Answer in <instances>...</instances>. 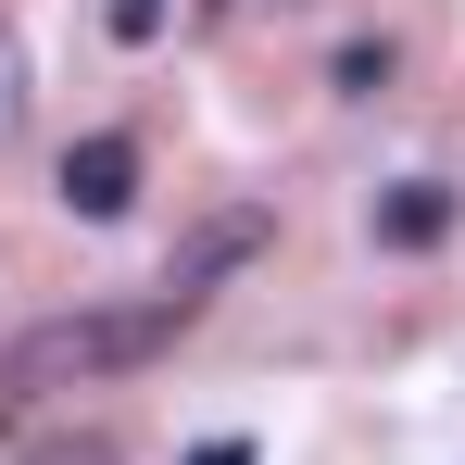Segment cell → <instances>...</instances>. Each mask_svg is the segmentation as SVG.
<instances>
[{"label":"cell","mask_w":465,"mask_h":465,"mask_svg":"<svg viewBox=\"0 0 465 465\" xmlns=\"http://www.w3.org/2000/svg\"><path fill=\"white\" fill-rule=\"evenodd\" d=\"M64 202H76L88 227H114V214L139 202V139H114V126L76 139V152H64Z\"/></svg>","instance_id":"3"},{"label":"cell","mask_w":465,"mask_h":465,"mask_svg":"<svg viewBox=\"0 0 465 465\" xmlns=\"http://www.w3.org/2000/svg\"><path fill=\"white\" fill-rule=\"evenodd\" d=\"M189 465H252V440H202V453H189Z\"/></svg>","instance_id":"6"},{"label":"cell","mask_w":465,"mask_h":465,"mask_svg":"<svg viewBox=\"0 0 465 465\" xmlns=\"http://www.w3.org/2000/svg\"><path fill=\"white\" fill-rule=\"evenodd\" d=\"M440 239H453V189L440 176H402L378 202V252H440Z\"/></svg>","instance_id":"4"},{"label":"cell","mask_w":465,"mask_h":465,"mask_svg":"<svg viewBox=\"0 0 465 465\" xmlns=\"http://www.w3.org/2000/svg\"><path fill=\"white\" fill-rule=\"evenodd\" d=\"M114 38H126V51H152V38H163V0H114Z\"/></svg>","instance_id":"5"},{"label":"cell","mask_w":465,"mask_h":465,"mask_svg":"<svg viewBox=\"0 0 465 465\" xmlns=\"http://www.w3.org/2000/svg\"><path fill=\"white\" fill-rule=\"evenodd\" d=\"M264 239H277V214H264V202H227V214H202V227L163 252V302H189V314H202V290H214V277H239Z\"/></svg>","instance_id":"2"},{"label":"cell","mask_w":465,"mask_h":465,"mask_svg":"<svg viewBox=\"0 0 465 465\" xmlns=\"http://www.w3.org/2000/svg\"><path fill=\"white\" fill-rule=\"evenodd\" d=\"M189 327V302H88V314H51V327H25L13 352H0V390L25 402V390H88V378H126V365H152L163 340Z\"/></svg>","instance_id":"1"}]
</instances>
